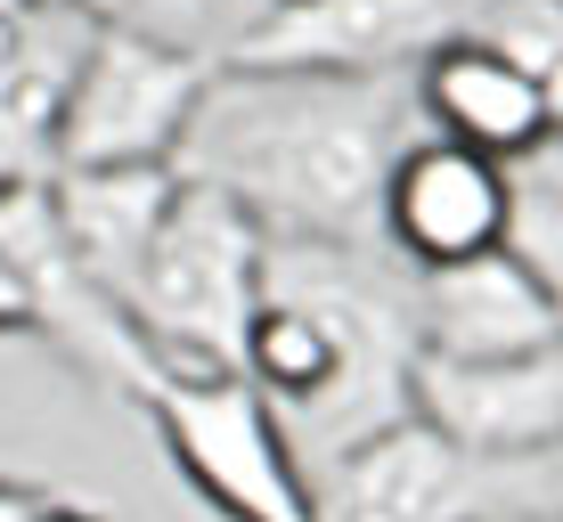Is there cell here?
I'll use <instances>...</instances> for the list:
<instances>
[{
  "mask_svg": "<svg viewBox=\"0 0 563 522\" xmlns=\"http://www.w3.org/2000/svg\"><path fill=\"white\" fill-rule=\"evenodd\" d=\"M409 74H212L172 171L221 188L269 245L384 254V180L409 147Z\"/></svg>",
  "mask_w": 563,
  "mask_h": 522,
  "instance_id": "6da1fadb",
  "label": "cell"
},
{
  "mask_svg": "<svg viewBox=\"0 0 563 522\" xmlns=\"http://www.w3.org/2000/svg\"><path fill=\"white\" fill-rule=\"evenodd\" d=\"M417 311L393 254L269 245L262 311L245 326V376L269 392L310 474L352 441L417 417Z\"/></svg>",
  "mask_w": 563,
  "mask_h": 522,
  "instance_id": "7a4b0ae2",
  "label": "cell"
},
{
  "mask_svg": "<svg viewBox=\"0 0 563 522\" xmlns=\"http://www.w3.org/2000/svg\"><path fill=\"white\" fill-rule=\"evenodd\" d=\"M262 278H269V237L221 188L180 180V197H172L140 278L123 295V319L140 326L155 367H180V376L245 367V326L262 311Z\"/></svg>",
  "mask_w": 563,
  "mask_h": 522,
  "instance_id": "3957f363",
  "label": "cell"
},
{
  "mask_svg": "<svg viewBox=\"0 0 563 522\" xmlns=\"http://www.w3.org/2000/svg\"><path fill=\"white\" fill-rule=\"evenodd\" d=\"M140 409L188 498H205L221 522H310V466L245 367H212V376L155 367Z\"/></svg>",
  "mask_w": 563,
  "mask_h": 522,
  "instance_id": "277c9868",
  "label": "cell"
},
{
  "mask_svg": "<svg viewBox=\"0 0 563 522\" xmlns=\"http://www.w3.org/2000/svg\"><path fill=\"white\" fill-rule=\"evenodd\" d=\"M205 82H212L205 57H180V49L147 42V33H123V25H90L82 49H74L57 123H49V171L172 164Z\"/></svg>",
  "mask_w": 563,
  "mask_h": 522,
  "instance_id": "5b68a950",
  "label": "cell"
},
{
  "mask_svg": "<svg viewBox=\"0 0 563 522\" xmlns=\"http://www.w3.org/2000/svg\"><path fill=\"white\" fill-rule=\"evenodd\" d=\"M522 474L539 466H474L424 417H400L310 474V522H474L490 507H531L507 490Z\"/></svg>",
  "mask_w": 563,
  "mask_h": 522,
  "instance_id": "8992f818",
  "label": "cell"
},
{
  "mask_svg": "<svg viewBox=\"0 0 563 522\" xmlns=\"http://www.w3.org/2000/svg\"><path fill=\"white\" fill-rule=\"evenodd\" d=\"M490 0H286L229 66L245 74H417L457 33H474ZM221 66V74H229Z\"/></svg>",
  "mask_w": 563,
  "mask_h": 522,
  "instance_id": "52a82bcc",
  "label": "cell"
},
{
  "mask_svg": "<svg viewBox=\"0 0 563 522\" xmlns=\"http://www.w3.org/2000/svg\"><path fill=\"white\" fill-rule=\"evenodd\" d=\"M515 237V171L457 140H409L384 180V254L409 278L482 262Z\"/></svg>",
  "mask_w": 563,
  "mask_h": 522,
  "instance_id": "ba28073f",
  "label": "cell"
},
{
  "mask_svg": "<svg viewBox=\"0 0 563 522\" xmlns=\"http://www.w3.org/2000/svg\"><path fill=\"white\" fill-rule=\"evenodd\" d=\"M417 417L474 466H548L563 449V335L522 359H417Z\"/></svg>",
  "mask_w": 563,
  "mask_h": 522,
  "instance_id": "9c48e42d",
  "label": "cell"
},
{
  "mask_svg": "<svg viewBox=\"0 0 563 522\" xmlns=\"http://www.w3.org/2000/svg\"><path fill=\"white\" fill-rule=\"evenodd\" d=\"M409 90H417V114H424L433 140H457V147H474V156H490L507 171L515 164L531 171L555 147V131H563V114L548 107V90H539L498 42H482V33L441 42L409 74Z\"/></svg>",
  "mask_w": 563,
  "mask_h": 522,
  "instance_id": "30bf717a",
  "label": "cell"
},
{
  "mask_svg": "<svg viewBox=\"0 0 563 522\" xmlns=\"http://www.w3.org/2000/svg\"><path fill=\"white\" fill-rule=\"evenodd\" d=\"M409 311H417L424 359H522L563 335V311L548 302L539 269L515 245L433 269V278H409Z\"/></svg>",
  "mask_w": 563,
  "mask_h": 522,
  "instance_id": "8fae6325",
  "label": "cell"
},
{
  "mask_svg": "<svg viewBox=\"0 0 563 522\" xmlns=\"http://www.w3.org/2000/svg\"><path fill=\"white\" fill-rule=\"evenodd\" d=\"M57 197V229H66L74 262L90 269L99 295L123 302L131 278H140L155 229H164L172 197H180V171L172 164H140V171H49Z\"/></svg>",
  "mask_w": 563,
  "mask_h": 522,
  "instance_id": "7c38bea8",
  "label": "cell"
},
{
  "mask_svg": "<svg viewBox=\"0 0 563 522\" xmlns=\"http://www.w3.org/2000/svg\"><path fill=\"white\" fill-rule=\"evenodd\" d=\"M269 9H278V0H90V25L147 33V42H164L180 57H205V66L221 74L229 57L262 33Z\"/></svg>",
  "mask_w": 563,
  "mask_h": 522,
  "instance_id": "4fadbf2b",
  "label": "cell"
},
{
  "mask_svg": "<svg viewBox=\"0 0 563 522\" xmlns=\"http://www.w3.org/2000/svg\"><path fill=\"white\" fill-rule=\"evenodd\" d=\"M474 33L507 49L515 66L548 90V107L563 114V0H490V16H482Z\"/></svg>",
  "mask_w": 563,
  "mask_h": 522,
  "instance_id": "5bb4252c",
  "label": "cell"
},
{
  "mask_svg": "<svg viewBox=\"0 0 563 522\" xmlns=\"http://www.w3.org/2000/svg\"><path fill=\"white\" fill-rule=\"evenodd\" d=\"M507 245L539 269L548 302L563 311V171H548V164L515 171V237Z\"/></svg>",
  "mask_w": 563,
  "mask_h": 522,
  "instance_id": "9a60e30c",
  "label": "cell"
},
{
  "mask_svg": "<svg viewBox=\"0 0 563 522\" xmlns=\"http://www.w3.org/2000/svg\"><path fill=\"white\" fill-rule=\"evenodd\" d=\"M0 335H42V302H33L25 269L0 254Z\"/></svg>",
  "mask_w": 563,
  "mask_h": 522,
  "instance_id": "2e32d148",
  "label": "cell"
},
{
  "mask_svg": "<svg viewBox=\"0 0 563 522\" xmlns=\"http://www.w3.org/2000/svg\"><path fill=\"white\" fill-rule=\"evenodd\" d=\"M25 522H107V514H99V507H74V498H49V490H42V507H33Z\"/></svg>",
  "mask_w": 563,
  "mask_h": 522,
  "instance_id": "e0dca14e",
  "label": "cell"
},
{
  "mask_svg": "<svg viewBox=\"0 0 563 522\" xmlns=\"http://www.w3.org/2000/svg\"><path fill=\"white\" fill-rule=\"evenodd\" d=\"M474 522H563V514H548V507H490V514H474Z\"/></svg>",
  "mask_w": 563,
  "mask_h": 522,
  "instance_id": "ac0fdd59",
  "label": "cell"
},
{
  "mask_svg": "<svg viewBox=\"0 0 563 522\" xmlns=\"http://www.w3.org/2000/svg\"><path fill=\"white\" fill-rule=\"evenodd\" d=\"M548 507H555V514H563V449H555V457H548Z\"/></svg>",
  "mask_w": 563,
  "mask_h": 522,
  "instance_id": "d6986e66",
  "label": "cell"
},
{
  "mask_svg": "<svg viewBox=\"0 0 563 522\" xmlns=\"http://www.w3.org/2000/svg\"><path fill=\"white\" fill-rule=\"evenodd\" d=\"M25 9H66V16H90V0H25Z\"/></svg>",
  "mask_w": 563,
  "mask_h": 522,
  "instance_id": "ffe728a7",
  "label": "cell"
},
{
  "mask_svg": "<svg viewBox=\"0 0 563 522\" xmlns=\"http://www.w3.org/2000/svg\"><path fill=\"white\" fill-rule=\"evenodd\" d=\"M539 164H548V171H563V131H555V147H548V156H539Z\"/></svg>",
  "mask_w": 563,
  "mask_h": 522,
  "instance_id": "44dd1931",
  "label": "cell"
},
{
  "mask_svg": "<svg viewBox=\"0 0 563 522\" xmlns=\"http://www.w3.org/2000/svg\"><path fill=\"white\" fill-rule=\"evenodd\" d=\"M278 9H286V0H278Z\"/></svg>",
  "mask_w": 563,
  "mask_h": 522,
  "instance_id": "7402d4cb",
  "label": "cell"
}]
</instances>
